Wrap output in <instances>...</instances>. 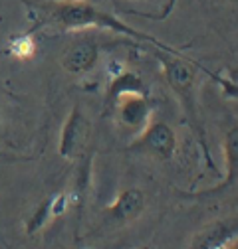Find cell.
<instances>
[{
    "label": "cell",
    "mask_w": 238,
    "mask_h": 249,
    "mask_svg": "<svg viewBox=\"0 0 238 249\" xmlns=\"http://www.w3.org/2000/svg\"><path fill=\"white\" fill-rule=\"evenodd\" d=\"M40 8L44 12H48L50 20L60 28H66V30L103 28V30H111V32L141 40V42H149L167 53H178L173 48H169L167 44H161L157 38L143 34L139 30L127 26L125 22H121L113 14L105 12L103 8L96 6L94 2H89V0H48V2H40Z\"/></svg>",
    "instance_id": "obj_1"
},
{
    "label": "cell",
    "mask_w": 238,
    "mask_h": 249,
    "mask_svg": "<svg viewBox=\"0 0 238 249\" xmlns=\"http://www.w3.org/2000/svg\"><path fill=\"white\" fill-rule=\"evenodd\" d=\"M159 61L163 64V71L167 83L171 85L173 93L181 101L189 119L197 124V99H195V85H197V68L187 61L185 57H178V53H159Z\"/></svg>",
    "instance_id": "obj_2"
},
{
    "label": "cell",
    "mask_w": 238,
    "mask_h": 249,
    "mask_svg": "<svg viewBox=\"0 0 238 249\" xmlns=\"http://www.w3.org/2000/svg\"><path fill=\"white\" fill-rule=\"evenodd\" d=\"M89 142H92V121L79 105H76L62 127L58 150L64 159L78 160L87 152Z\"/></svg>",
    "instance_id": "obj_3"
},
{
    "label": "cell",
    "mask_w": 238,
    "mask_h": 249,
    "mask_svg": "<svg viewBox=\"0 0 238 249\" xmlns=\"http://www.w3.org/2000/svg\"><path fill=\"white\" fill-rule=\"evenodd\" d=\"M129 150L135 152H145L159 160H169L177 150V135L175 131L163 121H155L147 124L141 137L129 146Z\"/></svg>",
    "instance_id": "obj_4"
},
{
    "label": "cell",
    "mask_w": 238,
    "mask_h": 249,
    "mask_svg": "<svg viewBox=\"0 0 238 249\" xmlns=\"http://www.w3.org/2000/svg\"><path fill=\"white\" fill-rule=\"evenodd\" d=\"M222 150H224V168H226V174L224 178L213 186L208 190H202V192H197L193 194V198H213V196H220L222 192L230 190L232 186L238 182V124L230 127L224 135V142H222Z\"/></svg>",
    "instance_id": "obj_5"
},
{
    "label": "cell",
    "mask_w": 238,
    "mask_h": 249,
    "mask_svg": "<svg viewBox=\"0 0 238 249\" xmlns=\"http://www.w3.org/2000/svg\"><path fill=\"white\" fill-rule=\"evenodd\" d=\"M99 59V46L94 40L76 42L62 57V68L72 75H83L92 71Z\"/></svg>",
    "instance_id": "obj_6"
},
{
    "label": "cell",
    "mask_w": 238,
    "mask_h": 249,
    "mask_svg": "<svg viewBox=\"0 0 238 249\" xmlns=\"http://www.w3.org/2000/svg\"><path fill=\"white\" fill-rule=\"evenodd\" d=\"M143 210H145V194L139 188H127L107 208V215L119 224H127L139 217Z\"/></svg>",
    "instance_id": "obj_7"
},
{
    "label": "cell",
    "mask_w": 238,
    "mask_h": 249,
    "mask_svg": "<svg viewBox=\"0 0 238 249\" xmlns=\"http://www.w3.org/2000/svg\"><path fill=\"white\" fill-rule=\"evenodd\" d=\"M117 113L119 121L129 129H141L147 123L149 115H151V103H149L147 95H125L117 101Z\"/></svg>",
    "instance_id": "obj_8"
},
{
    "label": "cell",
    "mask_w": 238,
    "mask_h": 249,
    "mask_svg": "<svg viewBox=\"0 0 238 249\" xmlns=\"http://www.w3.org/2000/svg\"><path fill=\"white\" fill-rule=\"evenodd\" d=\"M147 95V85L143 83V79L133 73V71H121L109 85V91H107V101L109 103H117L121 97L125 95Z\"/></svg>",
    "instance_id": "obj_9"
},
{
    "label": "cell",
    "mask_w": 238,
    "mask_h": 249,
    "mask_svg": "<svg viewBox=\"0 0 238 249\" xmlns=\"http://www.w3.org/2000/svg\"><path fill=\"white\" fill-rule=\"evenodd\" d=\"M234 224L236 222H230V224H215L213 228H208L206 231H202L197 237V241L193 243L191 249H217V247H220L238 230V226H234Z\"/></svg>",
    "instance_id": "obj_10"
},
{
    "label": "cell",
    "mask_w": 238,
    "mask_h": 249,
    "mask_svg": "<svg viewBox=\"0 0 238 249\" xmlns=\"http://www.w3.org/2000/svg\"><path fill=\"white\" fill-rule=\"evenodd\" d=\"M12 52L18 53V55H30L34 52V44L30 38H16L12 42Z\"/></svg>",
    "instance_id": "obj_11"
},
{
    "label": "cell",
    "mask_w": 238,
    "mask_h": 249,
    "mask_svg": "<svg viewBox=\"0 0 238 249\" xmlns=\"http://www.w3.org/2000/svg\"><path fill=\"white\" fill-rule=\"evenodd\" d=\"M228 249H238V239H236V241H234V243H232Z\"/></svg>",
    "instance_id": "obj_12"
},
{
    "label": "cell",
    "mask_w": 238,
    "mask_h": 249,
    "mask_svg": "<svg viewBox=\"0 0 238 249\" xmlns=\"http://www.w3.org/2000/svg\"><path fill=\"white\" fill-rule=\"evenodd\" d=\"M139 249H151V247H149V245H143V247H139Z\"/></svg>",
    "instance_id": "obj_13"
},
{
    "label": "cell",
    "mask_w": 238,
    "mask_h": 249,
    "mask_svg": "<svg viewBox=\"0 0 238 249\" xmlns=\"http://www.w3.org/2000/svg\"><path fill=\"white\" fill-rule=\"evenodd\" d=\"M228 2H234V4H236V2H238V0H228Z\"/></svg>",
    "instance_id": "obj_14"
},
{
    "label": "cell",
    "mask_w": 238,
    "mask_h": 249,
    "mask_svg": "<svg viewBox=\"0 0 238 249\" xmlns=\"http://www.w3.org/2000/svg\"><path fill=\"white\" fill-rule=\"evenodd\" d=\"M133 2H141V0H133Z\"/></svg>",
    "instance_id": "obj_15"
}]
</instances>
